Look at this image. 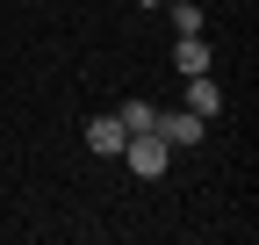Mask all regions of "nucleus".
<instances>
[{"mask_svg":"<svg viewBox=\"0 0 259 245\" xmlns=\"http://www.w3.org/2000/svg\"><path fill=\"white\" fill-rule=\"evenodd\" d=\"M187 108H194V115H202V123H209V115L223 108V87H216L209 72H194V79H187Z\"/></svg>","mask_w":259,"mask_h":245,"instance_id":"4","label":"nucleus"},{"mask_svg":"<svg viewBox=\"0 0 259 245\" xmlns=\"http://www.w3.org/2000/svg\"><path fill=\"white\" fill-rule=\"evenodd\" d=\"M122 137H130V130H122V123H115V108L87 123V151H94V159H115V151H122Z\"/></svg>","mask_w":259,"mask_h":245,"instance_id":"3","label":"nucleus"},{"mask_svg":"<svg viewBox=\"0 0 259 245\" xmlns=\"http://www.w3.org/2000/svg\"><path fill=\"white\" fill-rule=\"evenodd\" d=\"M209 58H216V51H209L202 36H180V51H173V72H180V79H194V72H209Z\"/></svg>","mask_w":259,"mask_h":245,"instance_id":"5","label":"nucleus"},{"mask_svg":"<svg viewBox=\"0 0 259 245\" xmlns=\"http://www.w3.org/2000/svg\"><path fill=\"white\" fill-rule=\"evenodd\" d=\"M115 123L137 137V130H151V123H158V108H151V101H130V108H115Z\"/></svg>","mask_w":259,"mask_h":245,"instance_id":"6","label":"nucleus"},{"mask_svg":"<svg viewBox=\"0 0 259 245\" xmlns=\"http://www.w3.org/2000/svg\"><path fill=\"white\" fill-rule=\"evenodd\" d=\"M115 159H130V173H137V180H158V173L173 166V144L158 137V130H137V137H122Z\"/></svg>","mask_w":259,"mask_h":245,"instance_id":"1","label":"nucleus"},{"mask_svg":"<svg viewBox=\"0 0 259 245\" xmlns=\"http://www.w3.org/2000/svg\"><path fill=\"white\" fill-rule=\"evenodd\" d=\"M144 8H166V0H144Z\"/></svg>","mask_w":259,"mask_h":245,"instance_id":"8","label":"nucleus"},{"mask_svg":"<svg viewBox=\"0 0 259 245\" xmlns=\"http://www.w3.org/2000/svg\"><path fill=\"white\" fill-rule=\"evenodd\" d=\"M173 29L180 36H202V8H194V0H173Z\"/></svg>","mask_w":259,"mask_h":245,"instance_id":"7","label":"nucleus"},{"mask_svg":"<svg viewBox=\"0 0 259 245\" xmlns=\"http://www.w3.org/2000/svg\"><path fill=\"white\" fill-rule=\"evenodd\" d=\"M151 130L166 137L173 151H194V144H202V130H209V123L194 115V108H158V123H151Z\"/></svg>","mask_w":259,"mask_h":245,"instance_id":"2","label":"nucleus"}]
</instances>
